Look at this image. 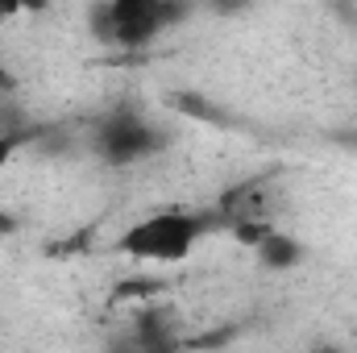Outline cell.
Returning a JSON list of instances; mask_svg holds the SVG:
<instances>
[{
	"label": "cell",
	"instance_id": "obj_5",
	"mask_svg": "<svg viewBox=\"0 0 357 353\" xmlns=\"http://www.w3.org/2000/svg\"><path fill=\"white\" fill-rule=\"evenodd\" d=\"M17 146H21V137H17V133H0V175L8 171V163H13V154H17Z\"/></svg>",
	"mask_w": 357,
	"mask_h": 353
},
{
	"label": "cell",
	"instance_id": "obj_3",
	"mask_svg": "<svg viewBox=\"0 0 357 353\" xmlns=\"http://www.w3.org/2000/svg\"><path fill=\"white\" fill-rule=\"evenodd\" d=\"M154 146H158V129L133 112H116L96 129V150L108 163H137V158L154 154Z\"/></svg>",
	"mask_w": 357,
	"mask_h": 353
},
{
	"label": "cell",
	"instance_id": "obj_2",
	"mask_svg": "<svg viewBox=\"0 0 357 353\" xmlns=\"http://www.w3.org/2000/svg\"><path fill=\"white\" fill-rule=\"evenodd\" d=\"M88 17L96 38L125 46V50H137V46H150L171 21H178L183 8L158 4V0H112V4H96Z\"/></svg>",
	"mask_w": 357,
	"mask_h": 353
},
{
	"label": "cell",
	"instance_id": "obj_4",
	"mask_svg": "<svg viewBox=\"0 0 357 353\" xmlns=\"http://www.w3.org/2000/svg\"><path fill=\"white\" fill-rule=\"evenodd\" d=\"M254 254H258V262L266 270H291V266L303 262V246L291 233H278V229H270L266 237L254 246Z\"/></svg>",
	"mask_w": 357,
	"mask_h": 353
},
{
	"label": "cell",
	"instance_id": "obj_1",
	"mask_svg": "<svg viewBox=\"0 0 357 353\" xmlns=\"http://www.w3.org/2000/svg\"><path fill=\"white\" fill-rule=\"evenodd\" d=\"M216 229V216L208 212H191V208H162L150 212L142 220H133L121 237H116V254L129 262H158L175 266L187 262L195 254V246Z\"/></svg>",
	"mask_w": 357,
	"mask_h": 353
}]
</instances>
